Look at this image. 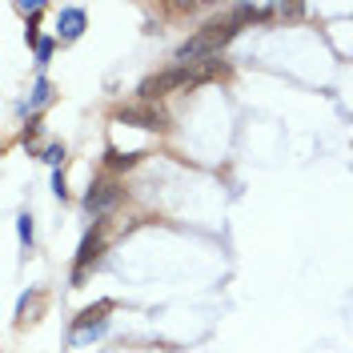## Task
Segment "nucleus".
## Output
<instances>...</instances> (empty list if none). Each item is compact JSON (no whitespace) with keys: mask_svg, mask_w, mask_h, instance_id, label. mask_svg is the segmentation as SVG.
<instances>
[{"mask_svg":"<svg viewBox=\"0 0 353 353\" xmlns=\"http://www.w3.org/2000/svg\"><path fill=\"white\" fill-rule=\"evenodd\" d=\"M41 161H44V165H52V169H57V165H65V145H48V149L41 153Z\"/></svg>","mask_w":353,"mask_h":353,"instance_id":"obj_8","label":"nucleus"},{"mask_svg":"<svg viewBox=\"0 0 353 353\" xmlns=\"http://www.w3.org/2000/svg\"><path fill=\"white\" fill-rule=\"evenodd\" d=\"M121 201H125V189H121L112 176H101V181H92V189L85 193V209L101 221V217H109Z\"/></svg>","mask_w":353,"mask_h":353,"instance_id":"obj_1","label":"nucleus"},{"mask_svg":"<svg viewBox=\"0 0 353 353\" xmlns=\"http://www.w3.org/2000/svg\"><path fill=\"white\" fill-rule=\"evenodd\" d=\"M57 32H61V41H77L81 32H85V8H61V17H57Z\"/></svg>","mask_w":353,"mask_h":353,"instance_id":"obj_4","label":"nucleus"},{"mask_svg":"<svg viewBox=\"0 0 353 353\" xmlns=\"http://www.w3.org/2000/svg\"><path fill=\"white\" fill-rule=\"evenodd\" d=\"M37 57H41V65H44V61L52 57V41H41V44H37Z\"/></svg>","mask_w":353,"mask_h":353,"instance_id":"obj_10","label":"nucleus"},{"mask_svg":"<svg viewBox=\"0 0 353 353\" xmlns=\"http://www.w3.org/2000/svg\"><path fill=\"white\" fill-rule=\"evenodd\" d=\"M101 249H105V233H101V225L92 229V233H85V241H81V253H77V269H72V277L81 281V273H85L88 265L101 257Z\"/></svg>","mask_w":353,"mask_h":353,"instance_id":"obj_3","label":"nucleus"},{"mask_svg":"<svg viewBox=\"0 0 353 353\" xmlns=\"http://www.w3.org/2000/svg\"><path fill=\"white\" fill-rule=\"evenodd\" d=\"M277 8H261V4H237L233 8V21L237 24H249V21H269Z\"/></svg>","mask_w":353,"mask_h":353,"instance_id":"obj_5","label":"nucleus"},{"mask_svg":"<svg viewBox=\"0 0 353 353\" xmlns=\"http://www.w3.org/2000/svg\"><path fill=\"white\" fill-rule=\"evenodd\" d=\"M52 193H57V197H65V176H61V173L52 176Z\"/></svg>","mask_w":353,"mask_h":353,"instance_id":"obj_11","label":"nucleus"},{"mask_svg":"<svg viewBox=\"0 0 353 353\" xmlns=\"http://www.w3.org/2000/svg\"><path fill=\"white\" fill-rule=\"evenodd\" d=\"M21 237L24 241H32V217H28V213L21 217Z\"/></svg>","mask_w":353,"mask_h":353,"instance_id":"obj_9","label":"nucleus"},{"mask_svg":"<svg viewBox=\"0 0 353 353\" xmlns=\"http://www.w3.org/2000/svg\"><path fill=\"white\" fill-rule=\"evenodd\" d=\"M137 157H141V153H121V149H109V165H112V169H129V165H137Z\"/></svg>","mask_w":353,"mask_h":353,"instance_id":"obj_7","label":"nucleus"},{"mask_svg":"<svg viewBox=\"0 0 353 353\" xmlns=\"http://www.w3.org/2000/svg\"><path fill=\"white\" fill-rule=\"evenodd\" d=\"M48 101H52V85H48V81L41 77V81L32 85V97H28V105H24V112H37V109H44Z\"/></svg>","mask_w":353,"mask_h":353,"instance_id":"obj_6","label":"nucleus"},{"mask_svg":"<svg viewBox=\"0 0 353 353\" xmlns=\"http://www.w3.org/2000/svg\"><path fill=\"white\" fill-rule=\"evenodd\" d=\"M117 121H125V125H137V129H149V132H165L169 129V121H165V112L157 109V105H125V109H117Z\"/></svg>","mask_w":353,"mask_h":353,"instance_id":"obj_2","label":"nucleus"}]
</instances>
